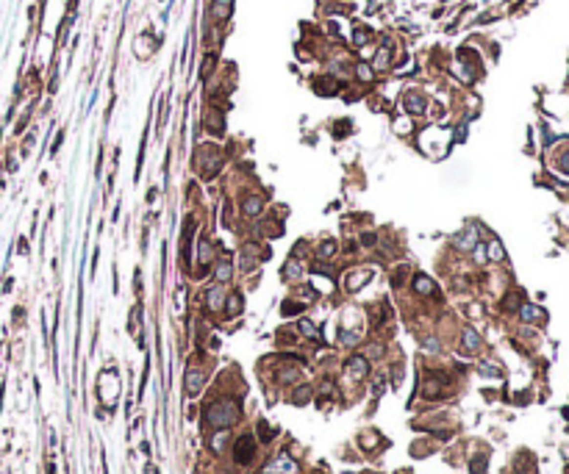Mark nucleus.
Listing matches in <instances>:
<instances>
[{
    "label": "nucleus",
    "instance_id": "nucleus-10",
    "mask_svg": "<svg viewBox=\"0 0 569 474\" xmlns=\"http://www.w3.org/2000/svg\"><path fill=\"white\" fill-rule=\"evenodd\" d=\"M461 341H464V350H469V352H475V350L481 347V338H478V333H475V330H469V328L461 333Z\"/></svg>",
    "mask_w": 569,
    "mask_h": 474
},
{
    "label": "nucleus",
    "instance_id": "nucleus-21",
    "mask_svg": "<svg viewBox=\"0 0 569 474\" xmlns=\"http://www.w3.org/2000/svg\"><path fill=\"white\" fill-rule=\"evenodd\" d=\"M358 78H361V81H370V78H372L370 64H358Z\"/></svg>",
    "mask_w": 569,
    "mask_h": 474
},
{
    "label": "nucleus",
    "instance_id": "nucleus-6",
    "mask_svg": "<svg viewBox=\"0 0 569 474\" xmlns=\"http://www.w3.org/2000/svg\"><path fill=\"white\" fill-rule=\"evenodd\" d=\"M367 371H370V363H367V358L355 355V358H350V361H347V374H350V377H364Z\"/></svg>",
    "mask_w": 569,
    "mask_h": 474
},
{
    "label": "nucleus",
    "instance_id": "nucleus-7",
    "mask_svg": "<svg viewBox=\"0 0 569 474\" xmlns=\"http://www.w3.org/2000/svg\"><path fill=\"white\" fill-rule=\"evenodd\" d=\"M200 388H203V371L189 369V371H186V394H189V397H195Z\"/></svg>",
    "mask_w": 569,
    "mask_h": 474
},
{
    "label": "nucleus",
    "instance_id": "nucleus-4",
    "mask_svg": "<svg viewBox=\"0 0 569 474\" xmlns=\"http://www.w3.org/2000/svg\"><path fill=\"white\" fill-rule=\"evenodd\" d=\"M294 469H297V466H294V460L289 455H278L275 460L267 466V474H294Z\"/></svg>",
    "mask_w": 569,
    "mask_h": 474
},
{
    "label": "nucleus",
    "instance_id": "nucleus-24",
    "mask_svg": "<svg viewBox=\"0 0 569 474\" xmlns=\"http://www.w3.org/2000/svg\"><path fill=\"white\" fill-rule=\"evenodd\" d=\"M308 394H311L308 388H297V394H294V399H297V402H306V399H308Z\"/></svg>",
    "mask_w": 569,
    "mask_h": 474
},
{
    "label": "nucleus",
    "instance_id": "nucleus-2",
    "mask_svg": "<svg viewBox=\"0 0 569 474\" xmlns=\"http://www.w3.org/2000/svg\"><path fill=\"white\" fill-rule=\"evenodd\" d=\"M253 457H256V444H253L250 435H241L236 441V460L239 463H250Z\"/></svg>",
    "mask_w": 569,
    "mask_h": 474
},
{
    "label": "nucleus",
    "instance_id": "nucleus-22",
    "mask_svg": "<svg viewBox=\"0 0 569 474\" xmlns=\"http://www.w3.org/2000/svg\"><path fill=\"white\" fill-rule=\"evenodd\" d=\"M281 310H284V313H297L300 305H297V302H284V308H281Z\"/></svg>",
    "mask_w": 569,
    "mask_h": 474
},
{
    "label": "nucleus",
    "instance_id": "nucleus-13",
    "mask_svg": "<svg viewBox=\"0 0 569 474\" xmlns=\"http://www.w3.org/2000/svg\"><path fill=\"white\" fill-rule=\"evenodd\" d=\"M333 255H336V242H330V239H328V242H322V244H319L317 258L325 261V258H333Z\"/></svg>",
    "mask_w": 569,
    "mask_h": 474
},
{
    "label": "nucleus",
    "instance_id": "nucleus-17",
    "mask_svg": "<svg viewBox=\"0 0 569 474\" xmlns=\"http://www.w3.org/2000/svg\"><path fill=\"white\" fill-rule=\"evenodd\" d=\"M300 333H306L308 338H317V328H314V325H311L308 319H303V322H300Z\"/></svg>",
    "mask_w": 569,
    "mask_h": 474
},
{
    "label": "nucleus",
    "instance_id": "nucleus-11",
    "mask_svg": "<svg viewBox=\"0 0 569 474\" xmlns=\"http://www.w3.org/2000/svg\"><path fill=\"white\" fill-rule=\"evenodd\" d=\"M231 9H233V0H214V17H219V20L231 17Z\"/></svg>",
    "mask_w": 569,
    "mask_h": 474
},
{
    "label": "nucleus",
    "instance_id": "nucleus-5",
    "mask_svg": "<svg viewBox=\"0 0 569 474\" xmlns=\"http://www.w3.org/2000/svg\"><path fill=\"white\" fill-rule=\"evenodd\" d=\"M370 277H372V269H370V267H361V269H355V275H353V277L347 275V280H345L347 291H358V289H361V286L367 283Z\"/></svg>",
    "mask_w": 569,
    "mask_h": 474
},
{
    "label": "nucleus",
    "instance_id": "nucleus-12",
    "mask_svg": "<svg viewBox=\"0 0 569 474\" xmlns=\"http://www.w3.org/2000/svg\"><path fill=\"white\" fill-rule=\"evenodd\" d=\"M414 289H416V291H419V294H433V289H436V286H433V280H431V277H425V275H416V277H414Z\"/></svg>",
    "mask_w": 569,
    "mask_h": 474
},
{
    "label": "nucleus",
    "instance_id": "nucleus-16",
    "mask_svg": "<svg viewBox=\"0 0 569 474\" xmlns=\"http://www.w3.org/2000/svg\"><path fill=\"white\" fill-rule=\"evenodd\" d=\"M241 308V300H239V294H231V300H228V316H233L236 310Z\"/></svg>",
    "mask_w": 569,
    "mask_h": 474
},
{
    "label": "nucleus",
    "instance_id": "nucleus-19",
    "mask_svg": "<svg viewBox=\"0 0 569 474\" xmlns=\"http://www.w3.org/2000/svg\"><path fill=\"white\" fill-rule=\"evenodd\" d=\"M211 261V247H208V242H203L200 244V264H208Z\"/></svg>",
    "mask_w": 569,
    "mask_h": 474
},
{
    "label": "nucleus",
    "instance_id": "nucleus-3",
    "mask_svg": "<svg viewBox=\"0 0 569 474\" xmlns=\"http://www.w3.org/2000/svg\"><path fill=\"white\" fill-rule=\"evenodd\" d=\"M403 103H405V111L411 114V117H419V114L425 111L428 100H425V95H419V92H408V95L403 97Z\"/></svg>",
    "mask_w": 569,
    "mask_h": 474
},
{
    "label": "nucleus",
    "instance_id": "nucleus-1",
    "mask_svg": "<svg viewBox=\"0 0 569 474\" xmlns=\"http://www.w3.org/2000/svg\"><path fill=\"white\" fill-rule=\"evenodd\" d=\"M239 416H241V408H239V402H233V399H217V402H211V405L206 408V422L211 424V427H219V430L236 424L239 422Z\"/></svg>",
    "mask_w": 569,
    "mask_h": 474
},
{
    "label": "nucleus",
    "instance_id": "nucleus-23",
    "mask_svg": "<svg viewBox=\"0 0 569 474\" xmlns=\"http://www.w3.org/2000/svg\"><path fill=\"white\" fill-rule=\"evenodd\" d=\"M342 341H345V344H355V341H358V336H355V333H347V330H342Z\"/></svg>",
    "mask_w": 569,
    "mask_h": 474
},
{
    "label": "nucleus",
    "instance_id": "nucleus-20",
    "mask_svg": "<svg viewBox=\"0 0 569 474\" xmlns=\"http://www.w3.org/2000/svg\"><path fill=\"white\" fill-rule=\"evenodd\" d=\"M489 258L492 261H503V250H500V242H492V247H489Z\"/></svg>",
    "mask_w": 569,
    "mask_h": 474
},
{
    "label": "nucleus",
    "instance_id": "nucleus-18",
    "mask_svg": "<svg viewBox=\"0 0 569 474\" xmlns=\"http://www.w3.org/2000/svg\"><path fill=\"white\" fill-rule=\"evenodd\" d=\"M539 316H542V310H536V308H527V305H525V308H522V319H525V322H533V319H539Z\"/></svg>",
    "mask_w": 569,
    "mask_h": 474
},
{
    "label": "nucleus",
    "instance_id": "nucleus-8",
    "mask_svg": "<svg viewBox=\"0 0 569 474\" xmlns=\"http://www.w3.org/2000/svg\"><path fill=\"white\" fill-rule=\"evenodd\" d=\"M222 302H225V294H222V289H208V294H206V305H208V310H219L222 308Z\"/></svg>",
    "mask_w": 569,
    "mask_h": 474
},
{
    "label": "nucleus",
    "instance_id": "nucleus-9",
    "mask_svg": "<svg viewBox=\"0 0 569 474\" xmlns=\"http://www.w3.org/2000/svg\"><path fill=\"white\" fill-rule=\"evenodd\" d=\"M241 211L247 216H259L261 211H264V200L261 197H247L244 200V206H241Z\"/></svg>",
    "mask_w": 569,
    "mask_h": 474
},
{
    "label": "nucleus",
    "instance_id": "nucleus-15",
    "mask_svg": "<svg viewBox=\"0 0 569 474\" xmlns=\"http://www.w3.org/2000/svg\"><path fill=\"white\" fill-rule=\"evenodd\" d=\"M456 244H458V247H464V250H469V247L475 244V230H472V227H469V230H466L464 236H458Z\"/></svg>",
    "mask_w": 569,
    "mask_h": 474
},
{
    "label": "nucleus",
    "instance_id": "nucleus-14",
    "mask_svg": "<svg viewBox=\"0 0 569 474\" xmlns=\"http://www.w3.org/2000/svg\"><path fill=\"white\" fill-rule=\"evenodd\" d=\"M217 280L225 283V280H231V261H219V267H217Z\"/></svg>",
    "mask_w": 569,
    "mask_h": 474
}]
</instances>
